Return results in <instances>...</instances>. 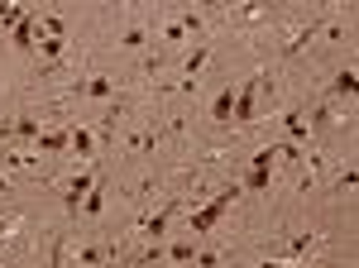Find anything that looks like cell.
<instances>
[{
	"label": "cell",
	"mask_w": 359,
	"mask_h": 268,
	"mask_svg": "<svg viewBox=\"0 0 359 268\" xmlns=\"http://www.w3.org/2000/svg\"><path fill=\"white\" fill-rule=\"evenodd\" d=\"M235 196H240V187H235V182H230L225 192H216V196H211L201 211H192V220H187V235H196V240H201V235H211V230H216V220L225 215V206H230Z\"/></svg>",
	"instance_id": "cell-1"
},
{
	"label": "cell",
	"mask_w": 359,
	"mask_h": 268,
	"mask_svg": "<svg viewBox=\"0 0 359 268\" xmlns=\"http://www.w3.org/2000/svg\"><path fill=\"white\" fill-rule=\"evenodd\" d=\"M96 177H101L96 168H82V173H72V182L62 187V206H67V211H82V196L96 187Z\"/></svg>",
	"instance_id": "cell-2"
},
{
	"label": "cell",
	"mask_w": 359,
	"mask_h": 268,
	"mask_svg": "<svg viewBox=\"0 0 359 268\" xmlns=\"http://www.w3.org/2000/svg\"><path fill=\"white\" fill-rule=\"evenodd\" d=\"M206 58H211V43H196L192 53L182 58V81H177V91H196V72L206 67Z\"/></svg>",
	"instance_id": "cell-3"
},
{
	"label": "cell",
	"mask_w": 359,
	"mask_h": 268,
	"mask_svg": "<svg viewBox=\"0 0 359 268\" xmlns=\"http://www.w3.org/2000/svg\"><path fill=\"white\" fill-rule=\"evenodd\" d=\"M163 254L172 259V268H192V259H196V235H182V240H172Z\"/></svg>",
	"instance_id": "cell-4"
},
{
	"label": "cell",
	"mask_w": 359,
	"mask_h": 268,
	"mask_svg": "<svg viewBox=\"0 0 359 268\" xmlns=\"http://www.w3.org/2000/svg\"><path fill=\"white\" fill-rule=\"evenodd\" d=\"M72 91H77V96H91V101H111V96H115V81L111 77H86V81H77Z\"/></svg>",
	"instance_id": "cell-5"
},
{
	"label": "cell",
	"mask_w": 359,
	"mask_h": 268,
	"mask_svg": "<svg viewBox=\"0 0 359 268\" xmlns=\"http://www.w3.org/2000/svg\"><path fill=\"white\" fill-rule=\"evenodd\" d=\"M67 149H72L77 159H91V154H96V134L86 130V125H72V130H67Z\"/></svg>",
	"instance_id": "cell-6"
},
{
	"label": "cell",
	"mask_w": 359,
	"mask_h": 268,
	"mask_svg": "<svg viewBox=\"0 0 359 268\" xmlns=\"http://www.w3.org/2000/svg\"><path fill=\"white\" fill-rule=\"evenodd\" d=\"M106 196H111V182H106V177H96V187H91V192L82 196V215H86V220L106 211Z\"/></svg>",
	"instance_id": "cell-7"
},
{
	"label": "cell",
	"mask_w": 359,
	"mask_h": 268,
	"mask_svg": "<svg viewBox=\"0 0 359 268\" xmlns=\"http://www.w3.org/2000/svg\"><path fill=\"white\" fill-rule=\"evenodd\" d=\"M230 115H235V86H221V96L211 101V120L216 125H230Z\"/></svg>",
	"instance_id": "cell-8"
},
{
	"label": "cell",
	"mask_w": 359,
	"mask_h": 268,
	"mask_svg": "<svg viewBox=\"0 0 359 268\" xmlns=\"http://www.w3.org/2000/svg\"><path fill=\"white\" fill-rule=\"evenodd\" d=\"M283 130H287V144H302L306 134H311V120H302L297 110H287V115H283Z\"/></svg>",
	"instance_id": "cell-9"
},
{
	"label": "cell",
	"mask_w": 359,
	"mask_h": 268,
	"mask_svg": "<svg viewBox=\"0 0 359 268\" xmlns=\"http://www.w3.org/2000/svg\"><path fill=\"white\" fill-rule=\"evenodd\" d=\"M172 211H177V206H163L158 215H149V220H144V235H149L154 244H158V240L168 235V220H172Z\"/></svg>",
	"instance_id": "cell-10"
},
{
	"label": "cell",
	"mask_w": 359,
	"mask_h": 268,
	"mask_svg": "<svg viewBox=\"0 0 359 268\" xmlns=\"http://www.w3.org/2000/svg\"><path fill=\"white\" fill-rule=\"evenodd\" d=\"M355 86H359L355 67H340V72H335V81H331V96H345V101H350V96H355Z\"/></svg>",
	"instance_id": "cell-11"
},
{
	"label": "cell",
	"mask_w": 359,
	"mask_h": 268,
	"mask_svg": "<svg viewBox=\"0 0 359 268\" xmlns=\"http://www.w3.org/2000/svg\"><path fill=\"white\" fill-rule=\"evenodd\" d=\"M43 154H62L67 149V130H39V139H34Z\"/></svg>",
	"instance_id": "cell-12"
},
{
	"label": "cell",
	"mask_w": 359,
	"mask_h": 268,
	"mask_svg": "<svg viewBox=\"0 0 359 268\" xmlns=\"http://www.w3.org/2000/svg\"><path fill=\"white\" fill-rule=\"evenodd\" d=\"M144 43H149V29L144 25H130L125 34H120V48H144Z\"/></svg>",
	"instance_id": "cell-13"
},
{
	"label": "cell",
	"mask_w": 359,
	"mask_h": 268,
	"mask_svg": "<svg viewBox=\"0 0 359 268\" xmlns=\"http://www.w3.org/2000/svg\"><path fill=\"white\" fill-rule=\"evenodd\" d=\"M39 53H43L48 62H53V58H62V53H67V39H48V34H39Z\"/></svg>",
	"instance_id": "cell-14"
},
{
	"label": "cell",
	"mask_w": 359,
	"mask_h": 268,
	"mask_svg": "<svg viewBox=\"0 0 359 268\" xmlns=\"http://www.w3.org/2000/svg\"><path fill=\"white\" fill-rule=\"evenodd\" d=\"M163 43H172V48H177V43H187V29H182V20H168V25H163Z\"/></svg>",
	"instance_id": "cell-15"
},
{
	"label": "cell",
	"mask_w": 359,
	"mask_h": 268,
	"mask_svg": "<svg viewBox=\"0 0 359 268\" xmlns=\"http://www.w3.org/2000/svg\"><path fill=\"white\" fill-rule=\"evenodd\" d=\"M269 177H273V173H259V168H249L245 192H269Z\"/></svg>",
	"instance_id": "cell-16"
},
{
	"label": "cell",
	"mask_w": 359,
	"mask_h": 268,
	"mask_svg": "<svg viewBox=\"0 0 359 268\" xmlns=\"http://www.w3.org/2000/svg\"><path fill=\"white\" fill-rule=\"evenodd\" d=\"M25 15H29V10H20V5H0V25H5V29H15Z\"/></svg>",
	"instance_id": "cell-17"
},
{
	"label": "cell",
	"mask_w": 359,
	"mask_h": 268,
	"mask_svg": "<svg viewBox=\"0 0 359 268\" xmlns=\"http://www.w3.org/2000/svg\"><path fill=\"white\" fill-rule=\"evenodd\" d=\"M39 130H43V125H39V120H20V125H15V134H20V139H39Z\"/></svg>",
	"instance_id": "cell-18"
},
{
	"label": "cell",
	"mask_w": 359,
	"mask_h": 268,
	"mask_svg": "<svg viewBox=\"0 0 359 268\" xmlns=\"http://www.w3.org/2000/svg\"><path fill=\"white\" fill-rule=\"evenodd\" d=\"M15 225H20V215H0V244L10 240V230H15Z\"/></svg>",
	"instance_id": "cell-19"
},
{
	"label": "cell",
	"mask_w": 359,
	"mask_h": 268,
	"mask_svg": "<svg viewBox=\"0 0 359 268\" xmlns=\"http://www.w3.org/2000/svg\"><path fill=\"white\" fill-rule=\"evenodd\" d=\"M249 268H287V259H269V264H249Z\"/></svg>",
	"instance_id": "cell-20"
},
{
	"label": "cell",
	"mask_w": 359,
	"mask_h": 268,
	"mask_svg": "<svg viewBox=\"0 0 359 268\" xmlns=\"http://www.w3.org/2000/svg\"><path fill=\"white\" fill-rule=\"evenodd\" d=\"M5 187H10V177H5V168H0V196H5Z\"/></svg>",
	"instance_id": "cell-21"
},
{
	"label": "cell",
	"mask_w": 359,
	"mask_h": 268,
	"mask_svg": "<svg viewBox=\"0 0 359 268\" xmlns=\"http://www.w3.org/2000/svg\"><path fill=\"white\" fill-rule=\"evenodd\" d=\"M48 268H62V264H57V259H53V264H48Z\"/></svg>",
	"instance_id": "cell-22"
}]
</instances>
